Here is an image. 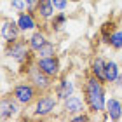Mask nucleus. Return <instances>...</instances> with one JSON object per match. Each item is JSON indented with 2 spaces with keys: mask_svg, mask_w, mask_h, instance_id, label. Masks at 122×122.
I'll return each mask as SVG.
<instances>
[{
  "mask_svg": "<svg viewBox=\"0 0 122 122\" xmlns=\"http://www.w3.org/2000/svg\"><path fill=\"white\" fill-rule=\"evenodd\" d=\"M82 92H84L86 105H87L91 113H103L107 110V99L108 98H107V91H105V82L103 80H99L98 77L89 73V77L84 82Z\"/></svg>",
  "mask_w": 122,
  "mask_h": 122,
  "instance_id": "f257e3e1",
  "label": "nucleus"
},
{
  "mask_svg": "<svg viewBox=\"0 0 122 122\" xmlns=\"http://www.w3.org/2000/svg\"><path fill=\"white\" fill-rule=\"evenodd\" d=\"M21 68H23L21 73L26 77V80L31 82L40 92H49L54 87V79L49 77L47 73H44V71L38 68V65L35 63V61L26 63V65H21Z\"/></svg>",
  "mask_w": 122,
  "mask_h": 122,
  "instance_id": "f03ea898",
  "label": "nucleus"
},
{
  "mask_svg": "<svg viewBox=\"0 0 122 122\" xmlns=\"http://www.w3.org/2000/svg\"><path fill=\"white\" fill-rule=\"evenodd\" d=\"M31 49H30V44H28V38H18V40L10 42V44H5L4 47V54L5 58H10L12 61H16L18 65H26V63H31Z\"/></svg>",
  "mask_w": 122,
  "mask_h": 122,
  "instance_id": "7ed1b4c3",
  "label": "nucleus"
},
{
  "mask_svg": "<svg viewBox=\"0 0 122 122\" xmlns=\"http://www.w3.org/2000/svg\"><path fill=\"white\" fill-rule=\"evenodd\" d=\"M58 96L52 94L51 91L49 92H40V96L35 99L33 103V117L35 119H47L51 113H54V110L58 108Z\"/></svg>",
  "mask_w": 122,
  "mask_h": 122,
  "instance_id": "20e7f679",
  "label": "nucleus"
},
{
  "mask_svg": "<svg viewBox=\"0 0 122 122\" xmlns=\"http://www.w3.org/2000/svg\"><path fill=\"white\" fill-rule=\"evenodd\" d=\"M38 91L35 86L31 84V82H19V84H16L12 87V96L18 99V101L23 105V107H30L31 103H35V99L38 98Z\"/></svg>",
  "mask_w": 122,
  "mask_h": 122,
  "instance_id": "39448f33",
  "label": "nucleus"
},
{
  "mask_svg": "<svg viewBox=\"0 0 122 122\" xmlns=\"http://www.w3.org/2000/svg\"><path fill=\"white\" fill-rule=\"evenodd\" d=\"M21 105L18 99H16L12 94L10 96H2V99H0V119L2 120H9V119H14L18 117L19 112H21Z\"/></svg>",
  "mask_w": 122,
  "mask_h": 122,
  "instance_id": "423d86ee",
  "label": "nucleus"
},
{
  "mask_svg": "<svg viewBox=\"0 0 122 122\" xmlns=\"http://www.w3.org/2000/svg\"><path fill=\"white\" fill-rule=\"evenodd\" d=\"M35 63L38 65V68H40L44 73H47L49 77H52L54 80L59 77L61 73V61L58 56H47V58H37Z\"/></svg>",
  "mask_w": 122,
  "mask_h": 122,
  "instance_id": "0eeeda50",
  "label": "nucleus"
},
{
  "mask_svg": "<svg viewBox=\"0 0 122 122\" xmlns=\"http://www.w3.org/2000/svg\"><path fill=\"white\" fill-rule=\"evenodd\" d=\"M0 35H2L4 44H10V42L18 40V38H21L23 31H21V28H19V25H18V21H16V19H7V18H5L2 21Z\"/></svg>",
  "mask_w": 122,
  "mask_h": 122,
  "instance_id": "6e6552de",
  "label": "nucleus"
},
{
  "mask_svg": "<svg viewBox=\"0 0 122 122\" xmlns=\"http://www.w3.org/2000/svg\"><path fill=\"white\" fill-rule=\"evenodd\" d=\"M86 99L84 96H77V94H71V96H68L63 101V108L66 115H70V117H73V115L80 113V112H86Z\"/></svg>",
  "mask_w": 122,
  "mask_h": 122,
  "instance_id": "1a4fd4ad",
  "label": "nucleus"
},
{
  "mask_svg": "<svg viewBox=\"0 0 122 122\" xmlns=\"http://www.w3.org/2000/svg\"><path fill=\"white\" fill-rule=\"evenodd\" d=\"M18 25L23 33L26 31H33L38 28V21H37V16L35 12H31V10H23V12H18Z\"/></svg>",
  "mask_w": 122,
  "mask_h": 122,
  "instance_id": "9d476101",
  "label": "nucleus"
},
{
  "mask_svg": "<svg viewBox=\"0 0 122 122\" xmlns=\"http://www.w3.org/2000/svg\"><path fill=\"white\" fill-rule=\"evenodd\" d=\"M54 4L52 0H38L37 4V9H35V16L38 21H51L54 18Z\"/></svg>",
  "mask_w": 122,
  "mask_h": 122,
  "instance_id": "9b49d317",
  "label": "nucleus"
},
{
  "mask_svg": "<svg viewBox=\"0 0 122 122\" xmlns=\"http://www.w3.org/2000/svg\"><path fill=\"white\" fill-rule=\"evenodd\" d=\"M54 94L58 96L59 101H65L68 96H71V94H75V86H73V82H71L68 77H63L56 87H54Z\"/></svg>",
  "mask_w": 122,
  "mask_h": 122,
  "instance_id": "f8f14e48",
  "label": "nucleus"
},
{
  "mask_svg": "<svg viewBox=\"0 0 122 122\" xmlns=\"http://www.w3.org/2000/svg\"><path fill=\"white\" fill-rule=\"evenodd\" d=\"M105 113H107L105 119H108V120H120L122 119V101L117 98H108Z\"/></svg>",
  "mask_w": 122,
  "mask_h": 122,
  "instance_id": "ddd939ff",
  "label": "nucleus"
},
{
  "mask_svg": "<svg viewBox=\"0 0 122 122\" xmlns=\"http://www.w3.org/2000/svg\"><path fill=\"white\" fill-rule=\"evenodd\" d=\"M105 68H107V59L101 56H96L91 59V66H89V73L94 77H98L99 80L107 82V75H105Z\"/></svg>",
  "mask_w": 122,
  "mask_h": 122,
  "instance_id": "4468645a",
  "label": "nucleus"
},
{
  "mask_svg": "<svg viewBox=\"0 0 122 122\" xmlns=\"http://www.w3.org/2000/svg\"><path fill=\"white\" fill-rule=\"evenodd\" d=\"M47 40H49V38H47V35H46V31L40 30V28L33 30V31L30 33V37H28V44H30V49H31L33 52H37Z\"/></svg>",
  "mask_w": 122,
  "mask_h": 122,
  "instance_id": "2eb2a0df",
  "label": "nucleus"
},
{
  "mask_svg": "<svg viewBox=\"0 0 122 122\" xmlns=\"http://www.w3.org/2000/svg\"><path fill=\"white\" fill-rule=\"evenodd\" d=\"M105 75H107V82H110V84H115L120 75V68L119 65L115 63L113 59H108L107 61V68H105Z\"/></svg>",
  "mask_w": 122,
  "mask_h": 122,
  "instance_id": "dca6fc26",
  "label": "nucleus"
},
{
  "mask_svg": "<svg viewBox=\"0 0 122 122\" xmlns=\"http://www.w3.org/2000/svg\"><path fill=\"white\" fill-rule=\"evenodd\" d=\"M47 56H56V44H54L52 40H47L35 52V58H47Z\"/></svg>",
  "mask_w": 122,
  "mask_h": 122,
  "instance_id": "f3484780",
  "label": "nucleus"
},
{
  "mask_svg": "<svg viewBox=\"0 0 122 122\" xmlns=\"http://www.w3.org/2000/svg\"><path fill=\"white\" fill-rule=\"evenodd\" d=\"M66 14L63 12V10H59L58 14H54V18L51 19V30L54 31V33H58V31H61L63 30V26H65V23H66Z\"/></svg>",
  "mask_w": 122,
  "mask_h": 122,
  "instance_id": "a211bd4d",
  "label": "nucleus"
},
{
  "mask_svg": "<svg viewBox=\"0 0 122 122\" xmlns=\"http://www.w3.org/2000/svg\"><path fill=\"white\" fill-rule=\"evenodd\" d=\"M108 46L112 49H115V51H122V30H115L112 35H110Z\"/></svg>",
  "mask_w": 122,
  "mask_h": 122,
  "instance_id": "6ab92c4d",
  "label": "nucleus"
},
{
  "mask_svg": "<svg viewBox=\"0 0 122 122\" xmlns=\"http://www.w3.org/2000/svg\"><path fill=\"white\" fill-rule=\"evenodd\" d=\"M115 31V23L113 21H107V23L101 25V37H103V42L108 44L110 42V35Z\"/></svg>",
  "mask_w": 122,
  "mask_h": 122,
  "instance_id": "aec40b11",
  "label": "nucleus"
},
{
  "mask_svg": "<svg viewBox=\"0 0 122 122\" xmlns=\"http://www.w3.org/2000/svg\"><path fill=\"white\" fill-rule=\"evenodd\" d=\"M10 7L16 12H23V10H26V2L25 0H10Z\"/></svg>",
  "mask_w": 122,
  "mask_h": 122,
  "instance_id": "412c9836",
  "label": "nucleus"
},
{
  "mask_svg": "<svg viewBox=\"0 0 122 122\" xmlns=\"http://www.w3.org/2000/svg\"><path fill=\"white\" fill-rule=\"evenodd\" d=\"M52 4H54V9L56 10H65L68 7V0H52Z\"/></svg>",
  "mask_w": 122,
  "mask_h": 122,
  "instance_id": "4be33fe9",
  "label": "nucleus"
},
{
  "mask_svg": "<svg viewBox=\"0 0 122 122\" xmlns=\"http://www.w3.org/2000/svg\"><path fill=\"white\" fill-rule=\"evenodd\" d=\"M70 120H75V122H82V120H91V117H89V115H87L86 112H80V113L73 115V117H70Z\"/></svg>",
  "mask_w": 122,
  "mask_h": 122,
  "instance_id": "5701e85b",
  "label": "nucleus"
},
{
  "mask_svg": "<svg viewBox=\"0 0 122 122\" xmlns=\"http://www.w3.org/2000/svg\"><path fill=\"white\" fill-rule=\"evenodd\" d=\"M25 2H26V10H31V12H35L38 0H25Z\"/></svg>",
  "mask_w": 122,
  "mask_h": 122,
  "instance_id": "b1692460",
  "label": "nucleus"
},
{
  "mask_svg": "<svg viewBox=\"0 0 122 122\" xmlns=\"http://www.w3.org/2000/svg\"><path fill=\"white\" fill-rule=\"evenodd\" d=\"M115 84H117L120 89H122V71H120V75H119V79H117V82H115Z\"/></svg>",
  "mask_w": 122,
  "mask_h": 122,
  "instance_id": "393cba45",
  "label": "nucleus"
},
{
  "mask_svg": "<svg viewBox=\"0 0 122 122\" xmlns=\"http://www.w3.org/2000/svg\"><path fill=\"white\" fill-rule=\"evenodd\" d=\"M70 2H79V0H70Z\"/></svg>",
  "mask_w": 122,
  "mask_h": 122,
  "instance_id": "a878e982",
  "label": "nucleus"
}]
</instances>
